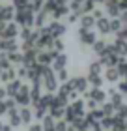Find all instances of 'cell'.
I'll return each instance as SVG.
<instances>
[{
	"instance_id": "cell-1",
	"label": "cell",
	"mask_w": 127,
	"mask_h": 131,
	"mask_svg": "<svg viewBox=\"0 0 127 131\" xmlns=\"http://www.w3.org/2000/svg\"><path fill=\"white\" fill-rule=\"evenodd\" d=\"M41 86H43L45 92L49 94H56V90L60 88V81L58 75L51 66H43V71H41Z\"/></svg>"
},
{
	"instance_id": "cell-2",
	"label": "cell",
	"mask_w": 127,
	"mask_h": 131,
	"mask_svg": "<svg viewBox=\"0 0 127 131\" xmlns=\"http://www.w3.org/2000/svg\"><path fill=\"white\" fill-rule=\"evenodd\" d=\"M15 23L21 28H32V26H36V11H32L30 6L19 8L15 11Z\"/></svg>"
},
{
	"instance_id": "cell-3",
	"label": "cell",
	"mask_w": 127,
	"mask_h": 131,
	"mask_svg": "<svg viewBox=\"0 0 127 131\" xmlns=\"http://www.w3.org/2000/svg\"><path fill=\"white\" fill-rule=\"evenodd\" d=\"M17 36H21V26L15 21L0 23V38H17Z\"/></svg>"
},
{
	"instance_id": "cell-4",
	"label": "cell",
	"mask_w": 127,
	"mask_h": 131,
	"mask_svg": "<svg viewBox=\"0 0 127 131\" xmlns=\"http://www.w3.org/2000/svg\"><path fill=\"white\" fill-rule=\"evenodd\" d=\"M13 99L17 101V107H28L32 103V96H30V84H22V88L13 96Z\"/></svg>"
},
{
	"instance_id": "cell-5",
	"label": "cell",
	"mask_w": 127,
	"mask_h": 131,
	"mask_svg": "<svg viewBox=\"0 0 127 131\" xmlns=\"http://www.w3.org/2000/svg\"><path fill=\"white\" fill-rule=\"evenodd\" d=\"M84 99H94L95 103H107V99H108V94L103 90V88H88V92L84 94Z\"/></svg>"
},
{
	"instance_id": "cell-6",
	"label": "cell",
	"mask_w": 127,
	"mask_h": 131,
	"mask_svg": "<svg viewBox=\"0 0 127 131\" xmlns=\"http://www.w3.org/2000/svg\"><path fill=\"white\" fill-rule=\"evenodd\" d=\"M69 84L73 86V90L77 94H86L88 92V86H90V82H88V77H73V79H69Z\"/></svg>"
},
{
	"instance_id": "cell-7",
	"label": "cell",
	"mask_w": 127,
	"mask_h": 131,
	"mask_svg": "<svg viewBox=\"0 0 127 131\" xmlns=\"http://www.w3.org/2000/svg\"><path fill=\"white\" fill-rule=\"evenodd\" d=\"M78 39H80L82 45L94 47V43L97 41V36H95L94 30H84V28H78Z\"/></svg>"
},
{
	"instance_id": "cell-8",
	"label": "cell",
	"mask_w": 127,
	"mask_h": 131,
	"mask_svg": "<svg viewBox=\"0 0 127 131\" xmlns=\"http://www.w3.org/2000/svg\"><path fill=\"white\" fill-rule=\"evenodd\" d=\"M103 77H105L107 82H120V79H122V73H120L118 66H108V68H105V71H103Z\"/></svg>"
},
{
	"instance_id": "cell-9",
	"label": "cell",
	"mask_w": 127,
	"mask_h": 131,
	"mask_svg": "<svg viewBox=\"0 0 127 131\" xmlns=\"http://www.w3.org/2000/svg\"><path fill=\"white\" fill-rule=\"evenodd\" d=\"M19 51L17 38H0V52H13Z\"/></svg>"
},
{
	"instance_id": "cell-10",
	"label": "cell",
	"mask_w": 127,
	"mask_h": 131,
	"mask_svg": "<svg viewBox=\"0 0 127 131\" xmlns=\"http://www.w3.org/2000/svg\"><path fill=\"white\" fill-rule=\"evenodd\" d=\"M95 28H97V32L101 36H107L112 32V25H110V17H101V19H97V23H95Z\"/></svg>"
},
{
	"instance_id": "cell-11",
	"label": "cell",
	"mask_w": 127,
	"mask_h": 131,
	"mask_svg": "<svg viewBox=\"0 0 127 131\" xmlns=\"http://www.w3.org/2000/svg\"><path fill=\"white\" fill-rule=\"evenodd\" d=\"M95 23H97V19H95L92 13H84V15H80V19H78V25H80V28H84V30H92L95 26Z\"/></svg>"
},
{
	"instance_id": "cell-12",
	"label": "cell",
	"mask_w": 127,
	"mask_h": 131,
	"mask_svg": "<svg viewBox=\"0 0 127 131\" xmlns=\"http://www.w3.org/2000/svg\"><path fill=\"white\" fill-rule=\"evenodd\" d=\"M49 28H51V34L54 36V38H62V36L65 34V30H67L64 23H62V21H56V19L49 25Z\"/></svg>"
},
{
	"instance_id": "cell-13",
	"label": "cell",
	"mask_w": 127,
	"mask_h": 131,
	"mask_svg": "<svg viewBox=\"0 0 127 131\" xmlns=\"http://www.w3.org/2000/svg\"><path fill=\"white\" fill-rule=\"evenodd\" d=\"M123 96H125V94H122L120 90H116V88H112V90L108 92V101L118 109V107L123 105Z\"/></svg>"
},
{
	"instance_id": "cell-14",
	"label": "cell",
	"mask_w": 127,
	"mask_h": 131,
	"mask_svg": "<svg viewBox=\"0 0 127 131\" xmlns=\"http://www.w3.org/2000/svg\"><path fill=\"white\" fill-rule=\"evenodd\" d=\"M22 84H25V82H22V79H19V77H17V79H13L11 82H8V84H6V90H8V96L9 97H13L17 92L21 90L22 88Z\"/></svg>"
},
{
	"instance_id": "cell-15",
	"label": "cell",
	"mask_w": 127,
	"mask_h": 131,
	"mask_svg": "<svg viewBox=\"0 0 127 131\" xmlns=\"http://www.w3.org/2000/svg\"><path fill=\"white\" fill-rule=\"evenodd\" d=\"M8 120H9V126H11V127H19V126H22V118H21L19 109H11V111H8Z\"/></svg>"
},
{
	"instance_id": "cell-16",
	"label": "cell",
	"mask_w": 127,
	"mask_h": 131,
	"mask_svg": "<svg viewBox=\"0 0 127 131\" xmlns=\"http://www.w3.org/2000/svg\"><path fill=\"white\" fill-rule=\"evenodd\" d=\"M13 79H17V68H15V66H11V68H8V69H2V75H0V82L8 84V82H11Z\"/></svg>"
},
{
	"instance_id": "cell-17",
	"label": "cell",
	"mask_w": 127,
	"mask_h": 131,
	"mask_svg": "<svg viewBox=\"0 0 127 131\" xmlns=\"http://www.w3.org/2000/svg\"><path fill=\"white\" fill-rule=\"evenodd\" d=\"M62 68H67V54H65V52H58L56 58H54V62H52V69L58 71Z\"/></svg>"
},
{
	"instance_id": "cell-18",
	"label": "cell",
	"mask_w": 127,
	"mask_h": 131,
	"mask_svg": "<svg viewBox=\"0 0 127 131\" xmlns=\"http://www.w3.org/2000/svg\"><path fill=\"white\" fill-rule=\"evenodd\" d=\"M9 58L11 66H22V62H25V54H22V51H13V52H6Z\"/></svg>"
},
{
	"instance_id": "cell-19",
	"label": "cell",
	"mask_w": 127,
	"mask_h": 131,
	"mask_svg": "<svg viewBox=\"0 0 127 131\" xmlns=\"http://www.w3.org/2000/svg\"><path fill=\"white\" fill-rule=\"evenodd\" d=\"M56 118H52L51 114H47L43 120H41V126H43V131H56Z\"/></svg>"
},
{
	"instance_id": "cell-20",
	"label": "cell",
	"mask_w": 127,
	"mask_h": 131,
	"mask_svg": "<svg viewBox=\"0 0 127 131\" xmlns=\"http://www.w3.org/2000/svg\"><path fill=\"white\" fill-rule=\"evenodd\" d=\"M49 114H51L52 118H56V120H64V116H65V109H64V107H58V105H51Z\"/></svg>"
},
{
	"instance_id": "cell-21",
	"label": "cell",
	"mask_w": 127,
	"mask_h": 131,
	"mask_svg": "<svg viewBox=\"0 0 127 131\" xmlns=\"http://www.w3.org/2000/svg\"><path fill=\"white\" fill-rule=\"evenodd\" d=\"M19 112H21L22 124H30V122H32V118H34V109H30V107H21Z\"/></svg>"
},
{
	"instance_id": "cell-22",
	"label": "cell",
	"mask_w": 127,
	"mask_h": 131,
	"mask_svg": "<svg viewBox=\"0 0 127 131\" xmlns=\"http://www.w3.org/2000/svg\"><path fill=\"white\" fill-rule=\"evenodd\" d=\"M114 124H116V116H105L101 120V127H103V131H112Z\"/></svg>"
},
{
	"instance_id": "cell-23",
	"label": "cell",
	"mask_w": 127,
	"mask_h": 131,
	"mask_svg": "<svg viewBox=\"0 0 127 131\" xmlns=\"http://www.w3.org/2000/svg\"><path fill=\"white\" fill-rule=\"evenodd\" d=\"M103 64L97 60V62H92L88 66V75H103Z\"/></svg>"
},
{
	"instance_id": "cell-24",
	"label": "cell",
	"mask_w": 127,
	"mask_h": 131,
	"mask_svg": "<svg viewBox=\"0 0 127 131\" xmlns=\"http://www.w3.org/2000/svg\"><path fill=\"white\" fill-rule=\"evenodd\" d=\"M86 77H88V82H90V86H92V88H101L103 81H105V77H103V75H86Z\"/></svg>"
},
{
	"instance_id": "cell-25",
	"label": "cell",
	"mask_w": 127,
	"mask_h": 131,
	"mask_svg": "<svg viewBox=\"0 0 127 131\" xmlns=\"http://www.w3.org/2000/svg\"><path fill=\"white\" fill-rule=\"evenodd\" d=\"M107 47H108V43H107L105 39H97V41L94 43V52H95L97 56H101L103 52L107 51Z\"/></svg>"
},
{
	"instance_id": "cell-26",
	"label": "cell",
	"mask_w": 127,
	"mask_h": 131,
	"mask_svg": "<svg viewBox=\"0 0 127 131\" xmlns=\"http://www.w3.org/2000/svg\"><path fill=\"white\" fill-rule=\"evenodd\" d=\"M56 75H58V81H60V82H67V81H69V71H67V68L58 69Z\"/></svg>"
},
{
	"instance_id": "cell-27",
	"label": "cell",
	"mask_w": 127,
	"mask_h": 131,
	"mask_svg": "<svg viewBox=\"0 0 127 131\" xmlns=\"http://www.w3.org/2000/svg\"><path fill=\"white\" fill-rule=\"evenodd\" d=\"M15 68H17V77H19V79H22V81L28 79V68L25 64L22 66H15Z\"/></svg>"
},
{
	"instance_id": "cell-28",
	"label": "cell",
	"mask_w": 127,
	"mask_h": 131,
	"mask_svg": "<svg viewBox=\"0 0 127 131\" xmlns=\"http://www.w3.org/2000/svg\"><path fill=\"white\" fill-rule=\"evenodd\" d=\"M116 118L127 122V105H122V107H118V109H116Z\"/></svg>"
},
{
	"instance_id": "cell-29",
	"label": "cell",
	"mask_w": 127,
	"mask_h": 131,
	"mask_svg": "<svg viewBox=\"0 0 127 131\" xmlns=\"http://www.w3.org/2000/svg\"><path fill=\"white\" fill-rule=\"evenodd\" d=\"M64 39L62 38H54V43H52V49L54 51H58V52H64Z\"/></svg>"
},
{
	"instance_id": "cell-30",
	"label": "cell",
	"mask_w": 127,
	"mask_h": 131,
	"mask_svg": "<svg viewBox=\"0 0 127 131\" xmlns=\"http://www.w3.org/2000/svg\"><path fill=\"white\" fill-rule=\"evenodd\" d=\"M118 90L122 92V94H127V77H122L118 82Z\"/></svg>"
},
{
	"instance_id": "cell-31",
	"label": "cell",
	"mask_w": 127,
	"mask_h": 131,
	"mask_svg": "<svg viewBox=\"0 0 127 131\" xmlns=\"http://www.w3.org/2000/svg\"><path fill=\"white\" fill-rule=\"evenodd\" d=\"M67 126H69V124L65 120H58L56 122V131H67Z\"/></svg>"
},
{
	"instance_id": "cell-32",
	"label": "cell",
	"mask_w": 127,
	"mask_h": 131,
	"mask_svg": "<svg viewBox=\"0 0 127 131\" xmlns=\"http://www.w3.org/2000/svg\"><path fill=\"white\" fill-rule=\"evenodd\" d=\"M28 131H43V126H41V122L39 124H30Z\"/></svg>"
},
{
	"instance_id": "cell-33",
	"label": "cell",
	"mask_w": 127,
	"mask_h": 131,
	"mask_svg": "<svg viewBox=\"0 0 127 131\" xmlns=\"http://www.w3.org/2000/svg\"><path fill=\"white\" fill-rule=\"evenodd\" d=\"M8 90H6V84L4 86H0V101H4V99H8Z\"/></svg>"
},
{
	"instance_id": "cell-34",
	"label": "cell",
	"mask_w": 127,
	"mask_h": 131,
	"mask_svg": "<svg viewBox=\"0 0 127 131\" xmlns=\"http://www.w3.org/2000/svg\"><path fill=\"white\" fill-rule=\"evenodd\" d=\"M92 15L95 17V19H101V17H105V13H103V9H97V8H95V9L92 11Z\"/></svg>"
},
{
	"instance_id": "cell-35",
	"label": "cell",
	"mask_w": 127,
	"mask_h": 131,
	"mask_svg": "<svg viewBox=\"0 0 127 131\" xmlns=\"http://www.w3.org/2000/svg\"><path fill=\"white\" fill-rule=\"evenodd\" d=\"M8 114V107H6V101H0V116Z\"/></svg>"
},
{
	"instance_id": "cell-36",
	"label": "cell",
	"mask_w": 127,
	"mask_h": 131,
	"mask_svg": "<svg viewBox=\"0 0 127 131\" xmlns=\"http://www.w3.org/2000/svg\"><path fill=\"white\" fill-rule=\"evenodd\" d=\"M2 131H11V126H9V124H4V129Z\"/></svg>"
},
{
	"instance_id": "cell-37",
	"label": "cell",
	"mask_w": 127,
	"mask_h": 131,
	"mask_svg": "<svg viewBox=\"0 0 127 131\" xmlns=\"http://www.w3.org/2000/svg\"><path fill=\"white\" fill-rule=\"evenodd\" d=\"M56 2H58V4H69L71 0H56Z\"/></svg>"
},
{
	"instance_id": "cell-38",
	"label": "cell",
	"mask_w": 127,
	"mask_h": 131,
	"mask_svg": "<svg viewBox=\"0 0 127 131\" xmlns=\"http://www.w3.org/2000/svg\"><path fill=\"white\" fill-rule=\"evenodd\" d=\"M2 129H4V124H2V122H0V131H2Z\"/></svg>"
},
{
	"instance_id": "cell-39",
	"label": "cell",
	"mask_w": 127,
	"mask_h": 131,
	"mask_svg": "<svg viewBox=\"0 0 127 131\" xmlns=\"http://www.w3.org/2000/svg\"><path fill=\"white\" fill-rule=\"evenodd\" d=\"M125 97H127V94H125Z\"/></svg>"
}]
</instances>
